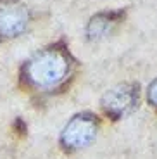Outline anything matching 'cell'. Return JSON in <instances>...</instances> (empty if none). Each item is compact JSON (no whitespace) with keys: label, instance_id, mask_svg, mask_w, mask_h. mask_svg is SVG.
<instances>
[{"label":"cell","instance_id":"6da1fadb","mask_svg":"<svg viewBox=\"0 0 157 159\" xmlns=\"http://www.w3.org/2000/svg\"><path fill=\"white\" fill-rule=\"evenodd\" d=\"M73 59L64 47L54 45L36 52L23 68V78L36 90H54L69 78Z\"/></svg>","mask_w":157,"mask_h":159},{"label":"cell","instance_id":"7a4b0ae2","mask_svg":"<svg viewBox=\"0 0 157 159\" xmlns=\"http://www.w3.org/2000/svg\"><path fill=\"white\" fill-rule=\"evenodd\" d=\"M98 131V119L90 112L76 114L66 123L61 131V145L66 151H81L88 147L95 139Z\"/></svg>","mask_w":157,"mask_h":159},{"label":"cell","instance_id":"3957f363","mask_svg":"<svg viewBox=\"0 0 157 159\" xmlns=\"http://www.w3.org/2000/svg\"><path fill=\"white\" fill-rule=\"evenodd\" d=\"M140 102V87L138 83H119L104 93L100 106L105 116L112 119L126 118L138 107Z\"/></svg>","mask_w":157,"mask_h":159},{"label":"cell","instance_id":"277c9868","mask_svg":"<svg viewBox=\"0 0 157 159\" xmlns=\"http://www.w3.org/2000/svg\"><path fill=\"white\" fill-rule=\"evenodd\" d=\"M29 12L19 0H0V35L17 36L26 30Z\"/></svg>","mask_w":157,"mask_h":159},{"label":"cell","instance_id":"5b68a950","mask_svg":"<svg viewBox=\"0 0 157 159\" xmlns=\"http://www.w3.org/2000/svg\"><path fill=\"white\" fill-rule=\"evenodd\" d=\"M123 12H100L97 16H93L90 19L87 26V36L88 40H102L105 36H109L112 33V30L121 23Z\"/></svg>","mask_w":157,"mask_h":159},{"label":"cell","instance_id":"8992f818","mask_svg":"<svg viewBox=\"0 0 157 159\" xmlns=\"http://www.w3.org/2000/svg\"><path fill=\"white\" fill-rule=\"evenodd\" d=\"M147 100H149L150 106H154V107L157 109V78L154 80L152 83L149 85V88H147Z\"/></svg>","mask_w":157,"mask_h":159}]
</instances>
